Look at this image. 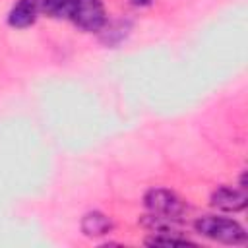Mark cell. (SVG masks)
<instances>
[{"instance_id":"1","label":"cell","mask_w":248,"mask_h":248,"mask_svg":"<svg viewBox=\"0 0 248 248\" xmlns=\"http://www.w3.org/2000/svg\"><path fill=\"white\" fill-rule=\"evenodd\" d=\"M196 231L200 234L211 238V240L225 242V244H240V242L246 240L244 229L236 221L225 219V217L205 215V217L196 221Z\"/></svg>"},{"instance_id":"2","label":"cell","mask_w":248,"mask_h":248,"mask_svg":"<svg viewBox=\"0 0 248 248\" xmlns=\"http://www.w3.org/2000/svg\"><path fill=\"white\" fill-rule=\"evenodd\" d=\"M145 207L149 209L151 215L157 217H165V219H180L186 205L184 202L170 190H163V188H155L149 190L145 196Z\"/></svg>"},{"instance_id":"3","label":"cell","mask_w":248,"mask_h":248,"mask_svg":"<svg viewBox=\"0 0 248 248\" xmlns=\"http://www.w3.org/2000/svg\"><path fill=\"white\" fill-rule=\"evenodd\" d=\"M70 19L85 31H97L105 25V8L101 0H76Z\"/></svg>"},{"instance_id":"4","label":"cell","mask_w":248,"mask_h":248,"mask_svg":"<svg viewBox=\"0 0 248 248\" xmlns=\"http://www.w3.org/2000/svg\"><path fill=\"white\" fill-rule=\"evenodd\" d=\"M211 203L223 211H240L246 205V194L229 186H221L211 194Z\"/></svg>"},{"instance_id":"5","label":"cell","mask_w":248,"mask_h":248,"mask_svg":"<svg viewBox=\"0 0 248 248\" xmlns=\"http://www.w3.org/2000/svg\"><path fill=\"white\" fill-rule=\"evenodd\" d=\"M43 6V0H17V4L10 12V25L14 27H27L37 19V14Z\"/></svg>"},{"instance_id":"6","label":"cell","mask_w":248,"mask_h":248,"mask_svg":"<svg viewBox=\"0 0 248 248\" xmlns=\"http://www.w3.org/2000/svg\"><path fill=\"white\" fill-rule=\"evenodd\" d=\"M81 229L87 236H101L110 231V221L103 213H89L81 221Z\"/></svg>"},{"instance_id":"7","label":"cell","mask_w":248,"mask_h":248,"mask_svg":"<svg viewBox=\"0 0 248 248\" xmlns=\"http://www.w3.org/2000/svg\"><path fill=\"white\" fill-rule=\"evenodd\" d=\"M76 0H43L41 10L52 17H70Z\"/></svg>"},{"instance_id":"8","label":"cell","mask_w":248,"mask_h":248,"mask_svg":"<svg viewBox=\"0 0 248 248\" xmlns=\"http://www.w3.org/2000/svg\"><path fill=\"white\" fill-rule=\"evenodd\" d=\"M151 0H132V4H136V6H145V4H149Z\"/></svg>"}]
</instances>
